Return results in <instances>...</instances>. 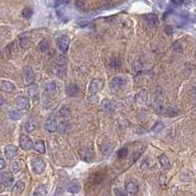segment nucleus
Returning <instances> with one entry per match:
<instances>
[{
  "mask_svg": "<svg viewBox=\"0 0 196 196\" xmlns=\"http://www.w3.org/2000/svg\"><path fill=\"white\" fill-rule=\"evenodd\" d=\"M79 92V87L77 84H70L66 87V93L68 96H77Z\"/></svg>",
  "mask_w": 196,
  "mask_h": 196,
  "instance_id": "f8f14e48",
  "label": "nucleus"
},
{
  "mask_svg": "<svg viewBox=\"0 0 196 196\" xmlns=\"http://www.w3.org/2000/svg\"><path fill=\"white\" fill-rule=\"evenodd\" d=\"M114 193H115L116 196H128L126 190L123 189V188H121V187L114 188Z\"/></svg>",
  "mask_w": 196,
  "mask_h": 196,
  "instance_id": "c9c22d12",
  "label": "nucleus"
},
{
  "mask_svg": "<svg viewBox=\"0 0 196 196\" xmlns=\"http://www.w3.org/2000/svg\"><path fill=\"white\" fill-rule=\"evenodd\" d=\"M56 88H57V84H56L55 81H48L45 86V90H46V92H48V93H52V92L55 91Z\"/></svg>",
  "mask_w": 196,
  "mask_h": 196,
  "instance_id": "a878e982",
  "label": "nucleus"
},
{
  "mask_svg": "<svg viewBox=\"0 0 196 196\" xmlns=\"http://www.w3.org/2000/svg\"><path fill=\"white\" fill-rule=\"evenodd\" d=\"M67 190H68V192L72 193V194H77V193H79V190H81V184H79V180L78 179L72 180V182L68 184Z\"/></svg>",
  "mask_w": 196,
  "mask_h": 196,
  "instance_id": "9d476101",
  "label": "nucleus"
},
{
  "mask_svg": "<svg viewBox=\"0 0 196 196\" xmlns=\"http://www.w3.org/2000/svg\"><path fill=\"white\" fill-rule=\"evenodd\" d=\"M110 66L112 67V68H119V67L122 66V62L119 60V59H113V60L110 62Z\"/></svg>",
  "mask_w": 196,
  "mask_h": 196,
  "instance_id": "58836bf2",
  "label": "nucleus"
},
{
  "mask_svg": "<svg viewBox=\"0 0 196 196\" xmlns=\"http://www.w3.org/2000/svg\"><path fill=\"white\" fill-rule=\"evenodd\" d=\"M174 32H175V28L173 27V26H166V27H165V33H166L167 35L171 37Z\"/></svg>",
  "mask_w": 196,
  "mask_h": 196,
  "instance_id": "4c0bfd02",
  "label": "nucleus"
},
{
  "mask_svg": "<svg viewBox=\"0 0 196 196\" xmlns=\"http://www.w3.org/2000/svg\"><path fill=\"white\" fill-rule=\"evenodd\" d=\"M102 86H103V81H100V79H95L90 82L88 90L91 94H96L97 92L101 89Z\"/></svg>",
  "mask_w": 196,
  "mask_h": 196,
  "instance_id": "6e6552de",
  "label": "nucleus"
},
{
  "mask_svg": "<svg viewBox=\"0 0 196 196\" xmlns=\"http://www.w3.org/2000/svg\"><path fill=\"white\" fill-rule=\"evenodd\" d=\"M101 107H102L103 110L106 111V112H108V113H112L115 109L114 104H113V103L108 99L103 100L102 103H101Z\"/></svg>",
  "mask_w": 196,
  "mask_h": 196,
  "instance_id": "2eb2a0df",
  "label": "nucleus"
},
{
  "mask_svg": "<svg viewBox=\"0 0 196 196\" xmlns=\"http://www.w3.org/2000/svg\"><path fill=\"white\" fill-rule=\"evenodd\" d=\"M9 118L13 121H19L20 119H22V113L19 110H12L9 112Z\"/></svg>",
  "mask_w": 196,
  "mask_h": 196,
  "instance_id": "bb28decb",
  "label": "nucleus"
},
{
  "mask_svg": "<svg viewBox=\"0 0 196 196\" xmlns=\"http://www.w3.org/2000/svg\"><path fill=\"white\" fill-rule=\"evenodd\" d=\"M26 184L22 180H19V182H16V184L14 185V188H13V191L15 193H22L25 190Z\"/></svg>",
  "mask_w": 196,
  "mask_h": 196,
  "instance_id": "b1692460",
  "label": "nucleus"
},
{
  "mask_svg": "<svg viewBox=\"0 0 196 196\" xmlns=\"http://www.w3.org/2000/svg\"><path fill=\"white\" fill-rule=\"evenodd\" d=\"M126 188H127V191L130 193V194H136V193L138 192L139 188L138 186L136 185L135 182H128V184H127V186H126Z\"/></svg>",
  "mask_w": 196,
  "mask_h": 196,
  "instance_id": "5701e85b",
  "label": "nucleus"
},
{
  "mask_svg": "<svg viewBox=\"0 0 196 196\" xmlns=\"http://www.w3.org/2000/svg\"><path fill=\"white\" fill-rule=\"evenodd\" d=\"M146 21L148 22V24L152 26V27H156L158 26V17L155 14H149L145 16Z\"/></svg>",
  "mask_w": 196,
  "mask_h": 196,
  "instance_id": "412c9836",
  "label": "nucleus"
},
{
  "mask_svg": "<svg viewBox=\"0 0 196 196\" xmlns=\"http://www.w3.org/2000/svg\"><path fill=\"white\" fill-rule=\"evenodd\" d=\"M33 148H35V150L37 152H38L39 154H44L45 153V145H44V143H43L42 140L37 141V142L33 144Z\"/></svg>",
  "mask_w": 196,
  "mask_h": 196,
  "instance_id": "4be33fe9",
  "label": "nucleus"
},
{
  "mask_svg": "<svg viewBox=\"0 0 196 196\" xmlns=\"http://www.w3.org/2000/svg\"><path fill=\"white\" fill-rule=\"evenodd\" d=\"M153 107L155 109V112L158 114L164 113L165 107H164V91L161 87H158L153 96Z\"/></svg>",
  "mask_w": 196,
  "mask_h": 196,
  "instance_id": "f257e3e1",
  "label": "nucleus"
},
{
  "mask_svg": "<svg viewBox=\"0 0 196 196\" xmlns=\"http://www.w3.org/2000/svg\"><path fill=\"white\" fill-rule=\"evenodd\" d=\"M45 128H46V130L49 131V133H54V131L57 130V125H56L55 120H53V119H48V120L45 122Z\"/></svg>",
  "mask_w": 196,
  "mask_h": 196,
  "instance_id": "dca6fc26",
  "label": "nucleus"
},
{
  "mask_svg": "<svg viewBox=\"0 0 196 196\" xmlns=\"http://www.w3.org/2000/svg\"><path fill=\"white\" fill-rule=\"evenodd\" d=\"M148 167V164L146 163V161H143V163H142V165L140 166V168H141V170H145L146 168Z\"/></svg>",
  "mask_w": 196,
  "mask_h": 196,
  "instance_id": "c03bdc74",
  "label": "nucleus"
},
{
  "mask_svg": "<svg viewBox=\"0 0 196 196\" xmlns=\"http://www.w3.org/2000/svg\"><path fill=\"white\" fill-rule=\"evenodd\" d=\"M128 153V149L126 148V147H124V148L120 149V150L118 151L117 157L118 158H125V157H127Z\"/></svg>",
  "mask_w": 196,
  "mask_h": 196,
  "instance_id": "f704fd0d",
  "label": "nucleus"
},
{
  "mask_svg": "<svg viewBox=\"0 0 196 196\" xmlns=\"http://www.w3.org/2000/svg\"><path fill=\"white\" fill-rule=\"evenodd\" d=\"M66 68L64 67L63 65H60L58 67H56L55 69V74L57 75L59 78H64V77L66 76Z\"/></svg>",
  "mask_w": 196,
  "mask_h": 196,
  "instance_id": "c85d7f7f",
  "label": "nucleus"
},
{
  "mask_svg": "<svg viewBox=\"0 0 196 196\" xmlns=\"http://www.w3.org/2000/svg\"><path fill=\"white\" fill-rule=\"evenodd\" d=\"M179 111L176 106H170L166 110H164V114L168 116V117H176L179 114Z\"/></svg>",
  "mask_w": 196,
  "mask_h": 196,
  "instance_id": "6ab92c4d",
  "label": "nucleus"
},
{
  "mask_svg": "<svg viewBox=\"0 0 196 196\" xmlns=\"http://www.w3.org/2000/svg\"><path fill=\"white\" fill-rule=\"evenodd\" d=\"M1 90L4 92H13L15 90V86L11 81H4L1 84Z\"/></svg>",
  "mask_w": 196,
  "mask_h": 196,
  "instance_id": "a211bd4d",
  "label": "nucleus"
},
{
  "mask_svg": "<svg viewBox=\"0 0 196 196\" xmlns=\"http://www.w3.org/2000/svg\"><path fill=\"white\" fill-rule=\"evenodd\" d=\"M20 44L22 47L24 48H28L30 46V40L28 39L26 37H23V35H21L20 37Z\"/></svg>",
  "mask_w": 196,
  "mask_h": 196,
  "instance_id": "473e14b6",
  "label": "nucleus"
},
{
  "mask_svg": "<svg viewBox=\"0 0 196 196\" xmlns=\"http://www.w3.org/2000/svg\"><path fill=\"white\" fill-rule=\"evenodd\" d=\"M70 128V124L67 121H61V122L58 123L57 125V130H59V133H65L69 130Z\"/></svg>",
  "mask_w": 196,
  "mask_h": 196,
  "instance_id": "aec40b11",
  "label": "nucleus"
},
{
  "mask_svg": "<svg viewBox=\"0 0 196 196\" xmlns=\"http://www.w3.org/2000/svg\"><path fill=\"white\" fill-rule=\"evenodd\" d=\"M173 49H174L176 52H180V51L182 50V45H180L179 42H177V41H176V42L173 44Z\"/></svg>",
  "mask_w": 196,
  "mask_h": 196,
  "instance_id": "a19ab883",
  "label": "nucleus"
},
{
  "mask_svg": "<svg viewBox=\"0 0 196 196\" xmlns=\"http://www.w3.org/2000/svg\"><path fill=\"white\" fill-rule=\"evenodd\" d=\"M125 84H126V79L120 76L115 77V78L112 79V81H111V87L114 90H118L122 88Z\"/></svg>",
  "mask_w": 196,
  "mask_h": 196,
  "instance_id": "0eeeda50",
  "label": "nucleus"
},
{
  "mask_svg": "<svg viewBox=\"0 0 196 196\" xmlns=\"http://www.w3.org/2000/svg\"><path fill=\"white\" fill-rule=\"evenodd\" d=\"M13 180H14V177H13V175L11 173H3L0 176V182L6 187L11 186Z\"/></svg>",
  "mask_w": 196,
  "mask_h": 196,
  "instance_id": "423d86ee",
  "label": "nucleus"
},
{
  "mask_svg": "<svg viewBox=\"0 0 196 196\" xmlns=\"http://www.w3.org/2000/svg\"><path fill=\"white\" fill-rule=\"evenodd\" d=\"M81 158L82 160H84V161L90 162L93 159V154H92V152L90 151L89 149H86V150L81 153Z\"/></svg>",
  "mask_w": 196,
  "mask_h": 196,
  "instance_id": "cd10ccee",
  "label": "nucleus"
},
{
  "mask_svg": "<svg viewBox=\"0 0 196 196\" xmlns=\"http://www.w3.org/2000/svg\"><path fill=\"white\" fill-rule=\"evenodd\" d=\"M25 128L27 130V133H32L37 128V124L33 120H29L25 125Z\"/></svg>",
  "mask_w": 196,
  "mask_h": 196,
  "instance_id": "393cba45",
  "label": "nucleus"
},
{
  "mask_svg": "<svg viewBox=\"0 0 196 196\" xmlns=\"http://www.w3.org/2000/svg\"><path fill=\"white\" fill-rule=\"evenodd\" d=\"M159 162L160 164H161V166L164 168L165 170H168L170 169V167H171V163H170V160L169 158H168L167 155H165V154H161L159 157Z\"/></svg>",
  "mask_w": 196,
  "mask_h": 196,
  "instance_id": "f3484780",
  "label": "nucleus"
},
{
  "mask_svg": "<svg viewBox=\"0 0 196 196\" xmlns=\"http://www.w3.org/2000/svg\"><path fill=\"white\" fill-rule=\"evenodd\" d=\"M21 170V165L18 161H15L13 162L12 164V172L14 173V174H18V173L20 172Z\"/></svg>",
  "mask_w": 196,
  "mask_h": 196,
  "instance_id": "e433bc0d",
  "label": "nucleus"
},
{
  "mask_svg": "<svg viewBox=\"0 0 196 196\" xmlns=\"http://www.w3.org/2000/svg\"><path fill=\"white\" fill-rule=\"evenodd\" d=\"M173 2H175L176 4H182V0H172Z\"/></svg>",
  "mask_w": 196,
  "mask_h": 196,
  "instance_id": "a18cd8bd",
  "label": "nucleus"
},
{
  "mask_svg": "<svg viewBox=\"0 0 196 196\" xmlns=\"http://www.w3.org/2000/svg\"><path fill=\"white\" fill-rule=\"evenodd\" d=\"M76 5H77V7L79 9L84 8V2H82V1H76Z\"/></svg>",
  "mask_w": 196,
  "mask_h": 196,
  "instance_id": "79ce46f5",
  "label": "nucleus"
},
{
  "mask_svg": "<svg viewBox=\"0 0 196 196\" xmlns=\"http://www.w3.org/2000/svg\"><path fill=\"white\" fill-rule=\"evenodd\" d=\"M48 48H49L48 41L46 39L41 40L39 42V45H38V49H39V51H41V52H45V51H47Z\"/></svg>",
  "mask_w": 196,
  "mask_h": 196,
  "instance_id": "7c9ffc66",
  "label": "nucleus"
},
{
  "mask_svg": "<svg viewBox=\"0 0 196 196\" xmlns=\"http://www.w3.org/2000/svg\"><path fill=\"white\" fill-rule=\"evenodd\" d=\"M70 115H71V111L68 107L64 106L59 110V116L62 118H69Z\"/></svg>",
  "mask_w": 196,
  "mask_h": 196,
  "instance_id": "c756f323",
  "label": "nucleus"
},
{
  "mask_svg": "<svg viewBox=\"0 0 196 196\" xmlns=\"http://www.w3.org/2000/svg\"><path fill=\"white\" fill-rule=\"evenodd\" d=\"M23 79L26 86H30L35 82V74L33 70L30 67H25L24 72H23Z\"/></svg>",
  "mask_w": 196,
  "mask_h": 196,
  "instance_id": "7ed1b4c3",
  "label": "nucleus"
},
{
  "mask_svg": "<svg viewBox=\"0 0 196 196\" xmlns=\"http://www.w3.org/2000/svg\"><path fill=\"white\" fill-rule=\"evenodd\" d=\"M163 128H164V125L161 122H158L157 124H155V126H154L153 128H152V130L153 131H160V130H163Z\"/></svg>",
  "mask_w": 196,
  "mask_h": 196,
  "instance_id": "ea45409f",
  "label": "nucleus"
},
{
  "mask_svg": "<svg viewBox=\"0 0 196 196\" xmlns=\"http://www.w3.org/2000/svg\"><path fill=\"white\" fill-rule=\"evenodd\" d=\"M6 167V163L2 158H0V170H3L4 168Z\"/></svg>",
  "mask_w": 196,
  "mask_h": 196,
  "instance_id": "37998d69",
  "label": "nucleus"
},
{
  "mask_svg": "<svg viewBox=\"0 0 196 196\" xmlns=\"http://www.w3.org/2000/svg\"><path fill=\"white\" fill-rule=\"evenodd\" d=\"M22 15H23V17H24L25 19L29 20V19H30V18L32 17V10L27 7V8H25L24 10H23Z\"/></svg>",
  "mask_w": 196,
  "mask_h": 196,
  "instance_id": "2f4dec72",
  "label": "nucleus"
},
{
  "mask_svg": "<svg viewBox=\"0 0 196 196\" xmlns=\"http://www.w3.org/2000/svg\"><path fill=\"white\" fill-rule=\"evenodd\" d=\"M4 152H5V156H6V158L12 159L16 156V154L18 152V148L15 145H13V144H9V145L5 146Z\"/></svg>",
  "mask_w": 196,
  "mask_h": 196,
  "instance_id": "9b49d317",
  "label": "nucleus"
},
{
  "mask_svg": "<svg viewBox=\"0 0 196 196\" xmlns=\"http://www.w3.org/2000/svg\"><path fill=\"white\" fill-rule=\"evenodd\" d=\"M147 97H148L147 91L145 89H142L135 95V101L137 102L138 104L143 105V104H145V103L147 102Z\"/></svg>",
  "mask_w": 196,
  "mask_h": 196,
  "instance_id": "ddd939ff",
  "label": "nucleus"
},
{
  "mask_svg": "<svg viewBox=\"0 0 196 196\" xmlns=\"http://www.w3.org/2000/svg\"><path fill=\"white\" fill-rule=\"evenodd\" d=\"M30 166H32L33 173L37 175L42 174L45 170V163L44 161L40 158H33L32 161H30Z\"/></svg>",
  "mask_w": 196,
  "mask_h": 196,
  "instance_id": "f03ea898",
  "label": "nucleus"
},
{
  "mask_svg": "<svg viewBox=\"0 0 196 196\" xmlns=\"http://www.w3.org/2000/svg\"><path fill=\"white\" fill-rule=\"evenodd\" d=\"M16 104L17 106L22 110H29L30 108V100L27 97L23 96V95H19L16 98Z\"/></svg>",
  "mask_w": 196,
  "mask_h": 196,
  "instance_id": "39448f33",
  "label": "nucleus"
},
{
  "mask_svg": "<svg viewBox=\"0 0 196 196\" xmlns=\"http://www.w3.org/2000/svg\"><path fill=\"white\" fill-rule=\"evenodd\" d=\"M28 93H29L30 97L35 98V95L37 94V87L35 86H32L30 87H29V88H28Z\"/></svg>",
  "mask_w": 196,
  "mask_h": 196,
  "instance_id": "72a5a7b5",
  "label": "nucleus"
},
{
  "mask_svg": "<svg viewBox=\"0 0 196 196\" xmlns=\"http://www.w3.org/2000/svg\"><path fill=\"white\" fill-rule=\"evenodd\" d=\"M48 188L46 185H39L35 189L32 196H47Z\"/></svg>",
  "mask_w": 196,
  "mask_h": 196,
  "instance_id": "4468645a",
  "label": "nucleus"
},
{
  "mask_svg": "<svg viewBox=\"0 0 196 196\" xmlns=\"http://www.w3.org/2000/svg\"><path fill=\"white\" fill-rule=\"evenodd\" d=\"M56 43H57V47L61 52H66L69 48L70 40L65 37H62L58 38L57 41H56Z\"/></svg>",
  "mask_w": 196,
  "mask_h": 196,
  "instance_id": "1a4fd4ad",
  "label": "nucleus"
},
{
  "mask_svg": "<svg viewBox=\"0 0 196 196\" xmlns=\"http://www.w3.org/2000/svg\"><path fill=\"white\" fill-rule=\"evenodd\" d=\"M20 146L24 150H30V149L33 148V142L28 135H22L20 136Z\"/></svg>",
  "mask_w": 196,
  "mask_h": 196,
  "instance_id": "20e7f679",
  "label": "nucleus"
}]
</instances>
